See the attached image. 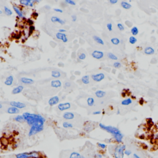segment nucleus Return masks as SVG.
I'll use <instances>...</instances> for the list:
<instances>
[{
    "instance_id": "nucleus-1",
    "label": "nucleus",
    "mask_w": 158,
    "mask_h": 158,
    "mask_svg": "<svg viewBox=\"0 0 158 158\" xmlns=\"http://www.w3.org/2000/svg\"><path fill=\"white\" fill-rule=\"evenodd\" d=\"M23 117L29 126H30L28 136L32 137L44 129V124L46 122V118L40 114H32L30 112H24L22 114Z\"/></svg>"
},
{
    "instance_id": "nucleus-2",
    "label": "nucleus",
    "mask_w": 158,
    "mask_h": 158,
    "mask_svg": "<svg viewBox=\"0 0 158 158\" xmlns=\"http://www.w3.org/2000/svg\"><path fill=\"white\" fill-rule=\"evenodd\" d=\"M127 149L126 145L124 144H117L114 148L112 156L114 158H125L124 151Z\"/></svg>"
},
{
    "instance_id": "nucleus-3",
    "label": "nucleus",
    "mask_w": 158,
    "mask_h": 158,
    "mask_svg": "<svg viewBox=\"0 0 158 158\" xmlns=\"http://www.w3.org/2000/svg\"><path fill=\"white\" fill-rule=\"evenodd\" d=\"M16 158H41L42 154L38 151H31L28 152H23L16 154Z\"/></svg>"
},
{
    "instance_id": "nucleus-4",
    "label": "nucleus",
    "mask_w": 158,
    "mask_h": 158,
    "mask_svg": "<svg viewBox=\"0 0 158 158\" xmlns=\"http://www.w3.org/2000/svg\"><path fill=\"white\" fill-rule=\"evenodd\" d=\"M99 127L102 129V130H105L106 132H108L109 133L111 134L113 136L115 135L117 133H121V131L118 129H117V127H113V126H111V125H104L103 124L100 123L99 124Z\"/></svg>"
},
{
    "instance_id": "nucleus-5",
    "label": "nucleus",
    "mask_w": 158,
    "mask_h": 158,
    "mask_svg": "<svg viewBox=\"0 0 158 158\" xmlns=\"http://www.w3.org/2000/svg\"><path fill=\"white\" fill-rule=\"evenodd\" d=\"M104 78H105V75L103 73H98L92 75V80L96 82H99L102 81Z\"/></svg>"
},
{
    "instance_id": "nucleus-6",
    "label": "nucleus",
    "mask_w": 158,
    "mask_h": 158,
    "mask_svg": "<svg viewBox=\"0 0 158 158\" xmlns=\"http://www.w3.org/2000/svg\"><path fill=\"white\" fill-rule=\"evenodd\" d=\"M9 105L13 107H15L17 109H23L26 107V104L24 103H22L20 101H11L9 103Z\"/></svg>"
},
{
    "instance_id": "nucleus-7",
    "label": "nucleus",
    "mask_w": 158,
    "mask_h": 158,
    "mask_svg": "<svg viewBox=\"0 0 158 158\" xmlns=\"http://www.w3.org/2000/svg\"><path fill=\"white\" fill-rule=\"evenodd\" d=\"M71 107V104L70 103H59L58 105V108L60 111H64L69 109Z\"/></svg>"
},
{
    "instance_id": "nucleus-8",
    "label": "nucleus",
    "mask_w": 158,
    "mask_h": 158,
    "mask_svg": "<svg viewBox=\"0 0 158 158\" xmlns=\"http://www.w3.org/2000/svg\"><path fill=\"white\" fill-rule=\"evenodd\" d=\"M92 56L93 58L96 59H101L104 57V53L103 51L95 50L92 53Z\"/></svg>"
},
{
    "instance_id": "nucleus-9",
    "label": "nucleus",
    "mask_w": 158,
    "mask_h": 158,
    "mask_svg": "<svg viewBox=\"0 0 158 158\" xmlns=\"http://www.w3.org/2000/svg\"><path fill=\"white\" fill-rule=\"evenodd\" d=\"M59 102V98L58 96H54L51 97V98L48 100V104L50 106H53L56 105L57 104H58Z\"/></svg>"
},
{
    "instance_id": "nucleus-10",
    "label": "nucleus",
    "mask_w": 158,
    "mask_h": 158,
    "mask_svg": "<svg viewBox=\"0 0 158 158\" xmlns=\"http://www.w3.org/2000/svg\"><path fill=\"white\" fill-rule=\"evenodd\" d=\"M113 138H114L115 143H117V144H122L123 142L124 134L121 132V133H117L115 135L113 136Z\"/></svg>"
},
{
    "instance_id": "nucleus-11",
    "label": "nucleus",
    "mask_w": 158,
    "mask_h": 158,
    "mask_svg": "<svg viewBox=\"0 0 158 158\" xmlns=\"http://www.w3.org/2000/svg\"><path fill=\"white\" fill-rule=\"evenodd\" d=\"M20 82L25 85H32L34 83V80L33 79L27 78V77H21L20 78Z\"/></svg>"
},
{
    "instance_id": "nucleus-12",
    "label": "nucleus",
    "mask_w": 158,
    "mask_h": 158,
    "mask_svg": "<svg viewBox=\"0 0 158 158\" xmlns=\"http://www.w3.org/2000/svg\"><path fill=\"white\" fill-rule=\"evenodd\" d=\"M13 9L15 13H16V14L17 15V16H19V17H20V18H22L24 19V14L23 13L22 11L21 10V9H20L17 6H15V5H14L13 6Z\"/></svg>"
},
{
    "instance_id": "nucleus-13",
    "label": "nucleus",
    "mask_w": 158,
    "mask_h": 158,
    "mask_svg": "<svg viewBox=\"0 0 158 158\" xmlns=\"http://www.w3.org/2000/svg\"><path fill=\"white\" fill-rule=\"evenodd\" d=\"M7 112L9 114H17L20 112V109L13 106H10L7 109Z\"/></svg>"
},
{
    "instance_id": "nucleus-14",
    "label": "nucleus",
    "mask_w": 158,
    "mask_h": 158,
    "mask_svg": "<svg viewBox=\"0 0 158 158\" xmlns=\"http://www.w3.org/2000/svg\"><path fill=\"white\" fill-rule=\"evenodd\" d=\"M23 90H24V86L19 85L17 87L14 88L11 93L13 95H17V94L20 93Z\"/></svg>"
},
{
    "instance_id": "nucleus-15",
    "label": "nucleus",
    "mask_w": 158,
    "mask_h": 158,
    "mask_svg": "<svg viewBox=\"0 0 158 158\" xmlns=\"http://www.w3.org/2000/svg\"><path fill=\"white\" fill-rule=\"evenodd\" d=\"M51 20L53 23H59L61 25H64L65 23H66L64 20L61 19V18L57 17V16H53L51 18Z\"/></svg>"
},
{
    "instance_id": "nucleus-16",
    "label": "nucleus",
    "mask_w": 158,
    "mask_h": 158,
    "mask_svg": "<svg viewBox=\"0 0 158 158\" xmlns=\"http://www.w3.org/2000/svg\"><path fill=\"white\" fill-rule=\"evenodd\" d=\"M51 86L53 88H60L62 86V82L59 80H53L51 82Z\"/></svg>"
},
{
    "instance_id": "nucleus-17",
    "label": "nucleus",
    "mask_w": 158,
    "mask_h": 158,
    "mask_svg": "<svg viewBox=\"0 0 158 158\" xmlns=\"http://www.w3.org/2000/svg\"><path fill=\"white\" fill-rule=\"evenodd\" d=\"M62 117L66 120H72L75 117V115L71 112H66L62 115Z\"/></svg>"
},
{
    "instance_id": "nucleus-18",
    "label": "nucleus",
    "mask_w": 158,
    "mask_h": 158,
    "mask_svg": "<svg viewBox=\"0 0 158 158\" xmlns=\"http://www.w3.org/2000/svg\"><path fill=\"white\" fill-rule=\"evenodd\" d=\"M144 53L147 55H152V54H154L155 50H154L153 48L151 47V46H148V47H146L145 48Z\"/></svg>"
},
{
    "instance_id": "nucleus-19",
    "label": "nucleus",
    "mask_w": 158,
    "mask_h": 158,
    "mask_svg": "<svg viewBox=\"0 0 158 158\" xmlns=\"http://www.w3.org/2000/svg\"><path fill=\"white\" fill-rule=\"evenodd\" d=\"M14 82V77L13 75H9L5 81V84L7 86H11Z\"/></svg>"
},
{
    "instance_id": "nucleus-20",
    "label": "nucleus",
    "mask_w": 158,
    "mask_h": 158,
    "mask_svg": "<svg viewBox=\"0 0 158 158\" xmlns=\"http://www.w3.org/2000/svg\"><path fill=\"white\" fill-rule=\"evenodd\" d=\"M106 93L103 90H97L95 92V95L98 98H102L106 96Z\"/></svg>"
},
{
    "instance_id": "nucleus-21",
    "label": "nucleus",
    "mask_w": 158,
    "mask_h": 158,
    "mask_svg": "<svg viewBox=\"0 0 158 158\" xmlns=\"http://www.w3.org/2000/svg\"><path fill=\"white\" fill-rule=\"evenodd\" d=\"M93 38L94 40L97 43H98L99 45H103L104 44V41L102 40L101 38H100L98 36H96V35H94L93 36Z\"/></svg>"
},
{
    "instance_id": "nucleus-22",
    "label": "nucleus",
    "mask_w": 158,
    "mask_h": 158,
    "mask_svg": "<svg viewBox=\"0 0 158 158\" xmlns=\"http://www.w3.org/2000/svg\"><path fill=\"white\" fill-rule=\"evenodd\" d=\"M51 76H52V77H53V78H58L61 77V73L59 70H52V72H51Z\"/></svg>"
},
{
    "instance_id": "nucleus-23",
    "label": "nucleus",
    "mask_w": 158,
    "mask_h": 158,
    "mask_svg": "<svg viewBox=\"0 0 158 158\" xmlns=\"http://www.w3.org/2000/svg\"><path fill=\"white\" fill-rule=\"evenodd\" d=\"M82 82L84 84H85V85H87V84H90V77L88 75H86L83 76L82 77Z\"/></svg>"
},
{
    "instance_id": "nucleus-24",
    "label": "nucleus",
    "mask_w": 158,
    "mask_h": 158,
    "mask_svg": "<svg viewBox=\"0 0 158 158\" xmlns=\"http://www.w3.org/2000/svg\"><path fill=\"white\" fill-rule=\"evenodd\" d=\"M14 121L17 122H20V123L25 122V119H24V117H23L22 115H16V116L14 117Z\"/></svg>"
},
{
    "instance_id": "nucleus-25",
    "label": "nucleus",
    "mask_w": 158,
    "mask_h": 158,
    "mask_svg": "<svg viewBox=\"0 0 158 158\" xmlns=\"http://www.w3.org/2000/svg\"><path fill=\"white\" fill-rule=\"evenodd\" d=\"M32 3V0H20L19 3L20 5L25 6H29Z\"/></svg>"
},
{
    "instance_id": "nucleus-26",
    "label": "nucleus",
    "mask_w": 158,
    "mask_h": 158,
    "mask_svg": "<svg viewBox=\"0 0 158 158\" xmlns=\"http://www.w3.org/2000/svg\"><path fill=\"white\" fill-rule=\"evenodd\" d=\"M121 6L124 8V9H130V8H131V7H132L131 5L129 4V3L126 2V1H122L121 3Z\"/></svg>"
},
{
    "instance_id": "nucleus-27",
    "label": "nucleus",
    "mask_w": 158,
    "mask_h": 158,
    "mask_svg": "<svg viewBox=\"0 0 158 158\" xmlns=\"http://www.w3.org/2000/svg\"><path fill=\"white\" fill-rule=\"evenodd\" d=\"M132 100L131 98H127V99H125L121 102V104L124 106H129L130 105V104H132Z\"/></svg>"
},
{
    "instance_id": "nucleus-28",
    "label": "nucleus",
    "mask_w": 158,
    "mask_h": 158,
    "mask_svg": "<svg viewBox=\"0 0 158 158\" xmlns=\"http://www.w3.org/2000/svg\"><path fill=\"white\" fill-rule=\"evenodd\" d=\"M87 105L88 106H90L92 107L95 104V99H94L92 97H89L87 99Z\"/></svg>"
},
{
    "instance_id": "nucleus-29",
    "label": "nucleus",
    "mask_w": 158,
    "mask_h": 158,
    "mask_svg": "<svg viewBox=\"0 0 158 158\" xmlns=\"http://www.w3.org/2000/svg\"><path fill=\"white\" fill-rule=\"evenodd\" d=\"M82 155L80 154L79 152H72L69 156V158H81Z\"/></svg>"
},
{
    "instance_id": "nucleus-30",
    "label": "nucleus",
    "mask_w": 158,
    "mask_h": 158,
    "mask_svg": "<svg viewBox=\"0 0 158 158\" xmlns=\"http://www.w3.org/2000/svg\"><path fill=\"white\" fill-rule=\"evenodd\" d=\"M4 11H5V14L8 16H10L13 14V11L11 10V9H9V8L7 6L4 7Z\"/></svg>"
},
{
    "instance_id": "nucleus-31",
    "label": "nucleus",
    "mask_w": 158,
    "mask_h": 158,
    "mask_svg": "<svg viewBox=\"0 0 158 158\" xmlns=\"http://www.w3.org/2000/svg\"><path fill=\"white\" fill-rule=\"evenodd\" d=\"M62 127L65 129H71L73 127V125L71 123L68 122H64L62 124Z\"/></svg>"
},
{
    "instance_id": "nucleus-32",
    "label": "nucleus",
    "mask_w": 158,
    "mask_h": 158,
    "mask_svg": "<svg viewBox=\"0 0 158 158\" xmlns=\"http://www.w3.org/2000/svg\"><path fill=\"white\" fill-rule=\"evenodd\" d=\"M111 43H112L114 45H119V43H121V40L118 38H112L111 40Z\"/></svg>"
},
{
    "instance_id": "nucleus-33",
    "label": "nucleus",
    "mask_w": 158,
    "mask_h": 158,
    "mask_svg": "<svg viewBox=\"0 0 158 158\" xmlns=\"http://www.w3.org/2000/svg\"><path fill=\"white\" fill-rule=\"evenodd\" d=\"M138 32H139L138 28H137V27H132L131 29V33L132 35H133V36H135V35H138Z\"/></svg>"
},
{
    "instance_id": "nucleus-34",
    "label": "nucleus",
    "mask_w": 158,
    "mask_h": 158,
    "mask_svg": "<svg viewBox=\"0 0 158 158\" xmlns=\"http://www.w3.org/2000/svg\"><path fill=\"white\" fill-rule=\"evenodd\" d=\"M107 57H108L110 59H112V60H115V61H116V60L118 59V58L115 55V54H114L113 53H107Z\"/></svg>"
},
{
    "instance_id": "nucleus-35",
    "label": "nucleus",
    "mask_w": 158,
    "mask_h": 158,
    "mask_svg": "<svg viewBox=\"0 0 158 158\" xmlns=\"http://www.w3.org/2000/svg\"><path fill=\"white\" fill-rule=\"evenodd\" d=\"M98 146L101 150H105L106 148H107V146L106 144L103 143H98Z\"/></svg>"
},
{
    "instance_id": "nucleus-36",
    "label": "nucleus",
    "mask_w": 158,
    "mask_h": 158,
    "mask_svg": "<svg viewBox=\"0 0 158 158\" xmlns=\"http://www.w3.org/2000/svg\"><path fill=\"white\" fill-rule=\"evenodd\" d=\"M35 30V27L34 26V25L30 26L29 28H28V36H30Z\"/></svg>"
},
{
    "instance_id": "nucleus-37",
    "label": "nucleus",
    "mask_w": 158,
    "mask_h": 158,
    "mask_svg": "<svg viewBox=\"0 0 158 158\" xmlns=\"http://www.w3.org/2000/svg\"><path fill=\"white\" fill-rule=\"evenodd\" d=\"M137 39L134 36H130V38H129V42H130V43H131V44L132 45L136 43H137Z\"/></svg>"
},
{
    "instance_id": "nucleus-38",
    "label": "nucleus",
    "mask_w": 158,
    "mask_h": 158,
    "mask_svg": "<svg viewBox=\"0 0 158 158\" xmlns=\"http://www.w3.org/2000/svg\"><path fill=\"white\" fill-rule=\"evenodd\" d=\"M124 154H125V156H127V157H130V156L132 154V151L130 150V149H126L124 151Z\"/></svg>"
},
{
    "instance_id": "nucleus-39",
    "label": "nucleus",
    "mask_w": 158,
    "mask_h": 158,
    "mask_svg": "<svg viewBox=\"0 0 158 158\" xmlns=\"http://www.w3.org/2000/svg\"><path fill=\"white\" fill-rule=\"evenodd\" d=\"M78 59L80 60H84L86 58V54L85 53H80V54H78Z\"/></svg>"
},
{
    "instance_id": "nucleus-40",
    "label": "nucleus",
    "mask_w": 158,
    "mask_h": 158,
    "mask_svg": "<svg viewBox=\"0 0 158 158\" xmlns=\"http://www.w3.org/2000/svg\"><path fill=\"white\" fill-rule=\"evenodd\" d=\"M61 40L63 43H67L68 42V39L67 37L66 33H63L62 34V38H61Z\"/></svg>"
},
{
    "instance_id": "nucleus-41",
    "label": "nucleus",
    "mask_w": 158,
    "mask_h": 158,
    "mask_svg": "<svg viewBox=\"0 0 158 158\" xmlns=\"http://www.w3.org/2000/svg\"><path fill=\"white\" fill-rule=\"evenodd\" d=\"M65 3L68 4V5H73V6H75V5H76L75 2L74 1H73V0H66V1H65Z\"/></svg>"
},
{
    "instance_id": "nucleus-42",
    "label": "nucleus",
    "mask_w": 158,
    "mask_h": 158,
    "mask_svg": "<svg viewBox=\"0 0 158 158\" xmlns=\"http://www.w3.org/2000/svg\"><path fill=\"white\" fill-rule=\"evenodd\" d=\"M121 66H122V64L119 62H115L114 63V64H113V66L115 68H117V69H118V68L121 67Z\"/></svg>"
},
{
    "instance_id": "nucleus-43",
    "label": "nucleus",
    "mask_w": 158,
    "mask_h": 158,
    "mask_svg": "<svg viewBox=\"0 0 158 158\" xmlns=\"http://www.w3.org/2000/svg\"><path fill=\"white\" fill-rule=\"evenodd\" d=\"M21 36H22V32H20V33H19L15 34V35L13 36V37L16 40H19L20 38H21Z\"/></svg>"
},
{
    "instance_id": "nucleus-44",
    "label": "nucleus",
    "mask_w": 158,
    "mask_h": 158,
    "mask_svg": "<svg viewBox=\"0 0 158 158\" xmlns=\"http://www.w3.org/2000/svg\"><path fill=\"white\" fill-rule=\"evenodd\" d=\"M27 24H28L29 26L33 25L34 21L32 19H27Z\"/></svg>"
},
{
    "instance_id": "nucleus-45",
    "label": "nucleus",
    "mask_w": 158,
    "mask_h": 158,
    "mask_svg": "<svg viewBox=\"0 0 158 158\" xmlns=\"http://www.w3.org/2000/svg\"><path fill=\"white\" fill-rule=\"evenodd\" d=\"M117 27L120 31H123L124 30V25H122V24H121V23L117 24Z\"/></svg>"
},
{
    "instance_id": "nucleus-46",
    "label": "nucleus",
    "mask_w": 158,
    "mask_h": 158,
    "mask_svg": "<svg viewBox=\"0 0 158 158\" xmlns=\"http://www.w3.org/2000/svg\"><path fill=\"white\" fill-rule=\"evenodd\" d=\"M106 27H107V28L109 30V31H110V32L112 31V25L111 23H108L106 25Z\"/></svg>"
},
{
    "instance_id": "nucleus-47",
    "label": "nucleus",
    "mask_w": 158,
    "mask_h": 158,
    "mask_svg": "<svg viewBox=\"0 0 158 158\" xmlns=\"http://www.w3.org/2000/svg\"><path fill=\"white\" fill-rule=\"evenodd\" d=\"M95 158H103V155L101 153H96L94 156Z\"/></svg>"
},
{
    "instance_id": "nucleus-48",
    "label": "nucleus",
    "mask_w": 158,
    "mask_h": 158,
    "mask_svg": "<svg viewBox=\"0 0 158 158\" xmlns=\"http://www.w3.org/2000/svg\"><path fill=\"white\" fill-rule=\"evenodd\" d=\"M71 86V84L69 82H66L64 84V88H69Z\"/></svg>"
},
{
    "instance_id": "nucleus-49",
    "label": "nucleus",
    "mask_w": 158,
    "mask_h": 158,
    "mask_svg": "<svg viewBox=\"0 0 158 158\" xmlns=\"http://www.w3.org/2000/svg\"><path fill=\"white\" fill-rule=\"evenodd\" d=\"M54 11L55 12H57V13H63V11L62 9H59V8H54Z\"/></svg>"
},
{
    "instance_id": "nucleus-50",
    "label": "nucleus",
    "mask_w": 158,
    "mask_h": 158,
    "mask_svg": "<svg viewBox=\"0 0 158 158\" xmlns=\"http://www.w3.org/2000/svg\"><path fill=\"white\" fill-rule=\"evenodd\" d=\"M32 17H35V18H36L37 17H38L39 14L38 13H36V12H33V13L32 14Z\"/></svg>"
},
{
    "instance_id": "nucleus-51",
    "label": "nucleus",
    "mask_w": 158,
    "mask_h": 158,
    "mask_svg": "<svg viewBox=\"0 0 158 158\" xmlns=\"http://www.w3.org/2000/svg\"><path fill=\"white\" fill-rule=\"evenodd\" d=\"M58 32H59V33H65L66 32V30L63 29V28H60V29H59Z\"/></svg>"
},
{
    "instance_id": "nucleus-52",
    "label": "nucleus",
    "mask_w": 158,
    "mask_h": 158,
    "mask_svg": "<svg viewBox=\"0 0 158 158\" xmlns=\"http://www.w3.org/2000/svg\"><path fill=\"white\" fill-rule=\"evenodd\" d=\"M132 157L133 158H141L139 156L138 154H137V153H133V155H132Z\"/></svg>"
},
{
    "instance_id": "nucleus-53",
    "label": "nucleus",
    "mask_w": 158,
    "mask_h": 158,
    "mask_svg": "<svg viewBox=\"0 0 158 158\" xmlns=\"http://www.w3.org/2000/svg\"><path fill=\"white\" fill-rule=\"evenodd\" d=\"M71 18H72V22H75L76 20H77V16H76L75 15H72Z\"/></svg>"
},
{
    "instance_id": "nucleus-54",
    "label": "nucleus",
    "mask_w": 158,
    "mask_h": 158,
    "mask_svg": "<svg viewBox=\"0 0 158 158\" xmlns=\"http://www.w3.org/2000/svg\"><path fill=\"white\" fill-rule=\"evenodd\" d=\"M118 2L117 0H109V3L112 5H114V4H116Z\"/></svg>"
},
{
    "instance_id": "nucleus-55",
    "label": "nucleus",
    "mask_w": 158,
    "mask_h": 158,
    "mask_svg": "<svg viewBox=\"0 0 158 158\" xmlns=\"http://www.w3.org/2000/svg\"><path fill=\"white\" fill-rule=\"evenodd\" d=\"M101 114V111H95V112H93V115H98V114Z\"/></svg>"
},
{
    "instance_id": "nucleus-56",
    "label": "nucleus",
    "mask_w": 158,
    "mask_h": 158,
    "mask_svg": "<svg viewBox=\"0 0 158 158\" xmlns=\"http://www.w3.org/2000/svg\"><path fill=\"white\" fill-rule=\"evenodd\" d=\"M32 2L33 3V4H35V3H38L40 2V1H39V0H32Z\"/></svg>"
},
{
    "instance_id": "nucleus-57",
    "label": "nucleus",
    "mask_w": 158,
    "mask_h": 158,
    "mask_svg": "<svg viewBox=\"0 0 158 158\" xmlns=\"http://www.w3.org/2000/svg\"><path fill=\"white\" fill-rule=\"evenodd\" d=\"M122 96H123V97H125V92L122 93Z\"/></svg>"
},
{
    "instance_id": "nucleus-58",
    "label": "nucleus",
    "mask_w": 158,
    "mask_h": 158,
    "mask_svg": "<svg viewBox=\"0 0 158 158\" xmlns=\"http://www.w3.org/2000/svg\"><path fill=\"white\" fill-rule=\"evenodd\" d=\"M2 107H3V105L1 104V103H0V109H1Z\"/></svg>"
},
{
    "instance_id": "nucleus-59",
    "label": "nucleus",
    "mask_w": 158,
    "mask_h": 158,
    "mask_svg": "<svg viewBox=\"0 0 158 158\" xmlns=\"http://www.w3.org/2000/svg\"><path fill=\"white\" fill-rule=\"evenodd\" d=\"M3 14V11L1 10H0V14Z\"/></svg>"
},
{
    "instance_id": "nucleus-60",
    "label": "nucleus",
    "mask_w": 158,
    "mask_h": 158,
    "mask_svg": "<svg viewBox=\"0 0 158 158\" xmlns=\"http://www.w3.org/2000/svg\"><path fill=\"white\" fill-rule=\"evenodd\" d=\"M81 158H86V157H85V156H83V155H82V157H81Z\"/></svg>"
},
{
    "instance_id": "nucleus-61",
    "label": "nucleus",
    "mask_w": 158,
    "mask_h": 158,
    "mask_svg": "<svg viewBox=\"0 0 158 158\" xmlns=\"http://www.w3.org/2000/svg\"><path fill=\"white\" fill-rule=\"evenodd\" d=\"M117 114H119V111H117Z\"/></svg>"
},
{
    "instance_id": "nucleus-62",
    "label": "nucleus",
    "mask_w": 158,
    "mask_h": 158,
    "mask_svg": "<svg viewBox=\"0 0 158 158\" xmlns=\"http://www.w3.org/2000/svg\"><path fill=\"white\" fill-rule=\"evenodd\" d=\"M0 122H1V119H0Z\"/></svg>"
}]
</instances>
